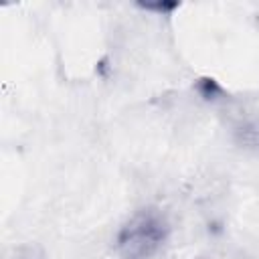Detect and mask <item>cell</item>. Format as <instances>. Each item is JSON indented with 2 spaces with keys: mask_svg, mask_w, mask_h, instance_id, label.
Returning a JSON list of instances; mask_svg holds the SVG:
<instances>
[{
  "mask_svg": "<svg viewBox=\"0 0 259 259\" xmlns=\"http://www.w3.org/2000/svg\"><path fill=\"white\" fill-rule=\"evenodd\" d=\"M166 217L156 208H142L132 214L117 233V251L125 259H146L154 255L168 239Z\"/></svg>",
  "mask_w": 259,
  "mask_h": 259,
  "instance_id": "1",
  "label": "cell"
},
{
  "mask_svg": "<svg viewBox=\"0 0 259 259\" xmlns=\"http://www.w3.org/2000/svg\"><path fill=\"white\" fill-rule=\"evenodd\" d=\"M235 134L241 144L259 146V119L253 115H241L235 123Z\"/></svg>",
  "mask_w": 259,
  "mask_h": 259,
  "instance_id": "2",
  "label": "cell"
},
{
  "mask_svg": "<svg viewBox=\"0 0 259 259\" xmlns=\"http://www.w3.org/2000/svg\"><path fill=\"white\" fill-rule=\"evenodd\" d=\"M196 89H198V93H200L204 99H217L219 95H223V89H221V85H219L214 79H210V77L198 79V83H196Z\"/></svg>",
  "mask_w": 259,
  "mask_h": 259,
  "instance_id": "3",
  "label": "cell"
},
{
  "mask_svg": "<svg viewBox=\"0 0 259 259\" xmlns=\"http://www.w3.org/2000/svg\"><path fill=\"white\" fill-rule=\"evenodd\" d=\"M10 259H45V251L38 245H20L14 249V255Z\"/></svg>",
  "mask_w": 259,
  "mask_h": 259,
  "instance_id": "4",
  "label": "cell"
},
{
  "mask_svg": "<svg viewBox=\"0 0 259 259\" xmlns=\"http://www.w3.org/2000/svg\"><path fill=\"white\" fill-rule=\"evenodd\" d=\"M178 6H180L178 2H156V4L146 2V4H140V8H144V10H156V12H162V14L172 12V10L178 8Z\"/></svg>",
  "mask_w": 259,
  "mask_h": 259,
  "instance_id": "5",
  "label": "cell"
}]
</instances>
